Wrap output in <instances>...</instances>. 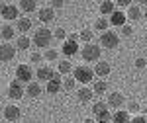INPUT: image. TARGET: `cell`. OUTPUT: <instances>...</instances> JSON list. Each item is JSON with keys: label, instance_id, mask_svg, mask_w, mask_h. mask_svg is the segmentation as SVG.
<instances>
[{"label": "cell", "instance_id": "7bdbcfd3", "mask_svg": "<svg viewBox=\"0 0 147 123\" xmlns=\"http://www.w3.org/2000/svg\"><path fill=\"white\" fill-rule=\"evenodd\" d=\"M143 117H145V119H147V106H145V108H143Z\"/></svg>", "mask_w": 147, "mask_h": 123}, {"label": "cell", "instance_id": "7c38bea8", "mask_svg": "<svg viewBox=\"0 0 147 123\" xmlns=\"http://www.w3.org/2000/svg\"><path fill=\"white\" fill-rule=\"evenodd\" d=\"M35 76H37V80H41V82H49V80L55 76V72H53V68H49V67H37Z\"/></svg>", "mask_w": 147, "mask_h": 123}, {"label": "cell", "instance_id": "d6a6232c", "mask_svg": "<svg viewBox=\"0 0 147 123\" xmlns=\"http://www.w3.org/2000/svg\"><path fill=\"white\" fill-rule=\"evenodd\" d=\"M127 110H129V112H139L141 108H139V104H137L136 100H129L127 102Z\"/></svg>", "mask_w": 147, "mask_h": 123}, {"label": "cell", "instance_id": "83f0119b", "mask_svg": "<svg viewBox=\"0 0 147 123\" xmlns=\"http://www.w3.org/2000/svg\"><path fill=\"white\" fill-rule=\"evenodd\" d=\"M108 27H110V20H106V18H98L96 22H94V29H98V31H108Z\"/></svg>", "mask_w": 147, "mask_h": 123}, {"label": "cell", "instance_id": "8992f818", "mask_svg": "<svg viewBox=\"0 0 147 123\" xmlns=\"http://www.w3.org/2000/svg\"><path fill=\"white\" fill-rule=\"evenodd\" d=\"M32 78H34V70H32V67H30V65H18V68H16V80H20L22 84L24 82L30 84Z\"/></svg>", "mask_w": 147, "mask_h": 123}, {"label": "cell", "instance_id": "f6af8a7d", "mask_svg": "<svg viewBox=\"0 0 147 123\" xmlns=\"http://www.w3.org/2000/svg\"><path fill=\"white\" fill-rule=\"evenodd\" d=\"M84 123H96L94 119H84Z\"/></svg>", "mask_w": 147, "mask_h": 123}, {"label": "cell", "instance_id": "c3c4849f", "mask_svg": "<svg viewBox=\"0 0 147 123\" xmlns=\"http://www.w3.org/2000/svg\"><path fill=\"white\" fill-rule=\"evenodd\" d=\"M0 27H2V22H0Z\"/></svg>", "mask_w": 147, "mask_h": 123}, {"label": "cell", "instance_id": "836d02e7", "mask_svg": "<svg viewBox=\"0 0 147 123\" xmlns=\"http://www.w3.org/2000/svg\"><path fill=\"white\" fill-rule=\"evenodd\" d=\"M55 37H57V39H61V41H63V39L67 37V31H65L63 27H59V29H55Z\"/></svg>", "mask_w": 147, "mask_h": 123}, {"label": "cell", "instance_id": "44dd1931", "mask_svg": "<svg viewBox=\"0 0 147 123\" xmlns=\"http://www.w3.org/2000/svg\"><path fill=\"white\" fill-rule=\"evenodd\" d=\"M14 35H16V27H12V25H8V23H4V25L0 27V37L4 39V43H8Z\"/></svg>", "mask_w": 147, "mask_h": 123}, {"label": "cell", "instance_id": "3957f363", "mask_svg": "<svg viewBox=\"0 0 147 123\" xmlns=\"http://www.w3.org/2000/svg\"><path fill=\"white\" fill-rule=\"evenodd\" d=\"M92 113H94V117H96V123L100 121H112V113H110V108H108V104L106 102H96L94 106H92Z\"/></svg>", "mask_w": 147, "mask_h": 123}, {"label": "cell", "instance_id": "ab89813d", "mask_svg": "<svg viewBox=\"0 0 147 123\" xmlns=\"http://www.w3.org/2000/svg\"><path fill=\"white\" fill-rule=\"evenodd\" d=\"M63 6H65V4L59 2V0H57V2H51V8H53V10H55V8H63Z\"/></svg>", "mask_w": 147, "mask_h": 123}, {"label": "cell", "instance_id": "ffe728a7", "mask_svg": "<svg viewBox=\"0 0 147 123\" xmlns=\"http://www.w3.org/2000/svg\"><path fill=\"white\" fill-rule=\"evenodd\" d=\"M26 94H28L30 98H39V96H41V86H39V82L32 80V82L26 86Z\"/></svg>", "mask_w": 147, "mask_h": 123}, {"label": "cell", "instance_id": "b9f144b4", "mask_svg": "<svg viewBox=\"0 0 147 123\" xmlns=\"http://www.w3.org/2000/svg\"><path fill=\"white\" fill-rule=\"evenodd\" d=\"M4 8H6V4H4V2H0V14L4 12Z\"/></svg>", "mask_w": 147, "mask_h": 123}, {"label": "cell", "instance_id": "cb8c5ba5", "mask_svg": "<svg viewBox=\"0 0 147 123\" xmlns=\"http://www.w3.org/2000/svg\"><path fill=\"white\" fill-rule=\"evenodd\" d=\"M114 12H116V4H114L112 0H104V2H100V14H104V16H112Z\"/></svg>", "mask_w": 147, "mask_h": 123}, {"label": "cell", "instance_id": "484cf974", "mask_svg": "<svg viewBox=\"0 0 147 123\" xmlns=\"http://www.w3.org/2000/svg\"><path fill=\"white\" fill-rule=\"evenodd\" d=\"M30 45H32V39H30V37H26V35H20V37L16 39V49H20V51L30 49Z\"/></svg>", "mask_w": 147, "mask_h": 123}, {"label": "cell", "instance_id": "1f68e13d", "mask_svg": "<svg viewBox=\"0 0 147 123\" xmlns=\"http://www.w3.org/2000/svg\"><path fill=\"white\" fill-rule=\"evenodd\" d=\"M57 57H59V53H57L55 49H47L45 51V59L47 61H57Z\"/></svg>", "mask_w": 147, "mask_h": 123}, {"label": "cell", "instance_id": "bcb514c9", "mask_svg": "<svg viewBox=\"0 0 147 123\" xmlns=\"http://www.w3.org/2000/svg\"><path fill=\"white\" fill-rule=\"evenodd\" d=\"M100 123H112V121H100Z\"/></svg>", "mask_w": 147, "mask_h": 123}, {"label": "cell", "instance_id": "277c9868", "mask_svg": "<svg viewBox=\"0 0 147 123\" xmlns=\"http://www.w3.org/2000/svg\"><path fill=\"white\" fill-rule=\"evenodd\" d=\"M73 78L84 86V84L92 82V78H94V70L88 68V67H84V65H80V67H77L75 70H73Z\"/></svg>", "mask_w": 147, "mask_h": 123}, {"label": "cell", "instance_id": "d6986e66", "mask_svg": "<svg viewBox=\"0 0 147 123\" xmlns=\"http://www.w3.org/2000/svg\"><path fill=\"white\" fill-rule=\"evenodd\" d=\"M141 16H143V12H141V8L136 6V4H131V6L127 8V12H125V18H127V20H131V22L141 20Z\"/></svg>", "mask_w": 147, "mask_h": 123}, {"label": "cell", "instance_id": "30bf717a", "mask_svg": "<svg viewBox=\"0 0 147 123\" xmlns=\"http://www.w3.org/2000/svg\"><path fill=\"white\" fill-rule=\"evenodd\" d=\"M18 14H20V8H18V6H14V4H6V8H4V12H2V14H0V16H2V18H4V20H16V22H18Z\"/></svg>", "mask_w": 147, "mask_h": 123}, {"label": "cell", "instance_id": "d4e9b609", "mask_svg": "<svg viewBox=\"0 0 147 123\" xmlns=\"http://www.w3.org/2000/svg\"><path fill=\"white\" fill-rule=\"evenodd\" d=\"M106 90H108V84H106L104 80H96V82L92 84V92H94V96H102V94H106Z\"/></svg>", "mask_w": 147, "mask_h": 123}, {"label": "cell", "instance_id": "e0dca14e", "mask_svg": "<svg viewBox=\"0 0 147 123\" xmlns=\"http://www.w3.org/2000/svg\"><path fill=\"white\" fill-rule=\"evenodd\" d=\"M92 96H94V92H92V88H86V86H82V88L77 90V100L82 102V104H86V102L92 100Z\"/></svg>", "mask_w": 147, "mask_h": 123}, {"label": "cell", "instance_id": "4dcf8cb0", "mask_svg": "<svg viewBox=\"0 0 147 123\" xmlns=\"http://www.w3.org/2000/svg\"><path fill=\"white\" fill-rule=\"evenodd\" d=\"M75 86H77V80L73 78V76H67V78L63 80V88L65 90H73Z\"/></svg>", "mask_w": 147, "mask_h": 123}, {"label": "cell", "instance_id": "603a6c76", "mask_svg": "<svg viewBox=\"0 0 147 123\" xmlns=\"http://www.w3.org/2000/svg\"><path fill=\"white\" fill-rule=\"evenodd\" d=\"M129 113L127 112H122V110H116L112 113V123H129Z\"/></svg>", "mask_w": 147, "mask_h": 123}, {"label": "cell", "instance_id": "6da1fadb", "mask_svg": "<svg viewBox=\"0 0 147 123\" xmlns=\"http://www.w3.org/2000/svg\"><path fill=\"white\" fill-rule=\"evenodd\" d=\"M51 39H53L51 29H47V27H39V29H35L34 37H32V43H35L39 49H47V47L51 45Z\"/></svg>", "mask_w": 147, "mask_h": 123}, {"label": "cell", "instance_id": "60d3db41", "mask_svg": "<svg viewBox=\"0 0 147 123\" xmlns=\"http://www.w3.org/2000/svg\"><path fill=\"white\" fill-rule=\"evenodd\" d=\"M69 41H77V43H79V35H77V33H71V35H69Z\"/></svg>", "mask_w": 147, "mask_h": 123}, {"label": "cell", "instance_id": "f546056e", "mask_svg": "<svg viewBox=\"0 0 147 123\" xmlns=\"http://www.w3.org/2000/svg\"><path fill=\"white\" fill-rule=\"evenodd\" d=\"M79 39L84 45H86V43H92V31H90V29H82V31L79 33Z\"/></svg>", "mask_w": 147, "mask_h": 123}, {"label": "cell", "instance_id": "7dc6e473", "mask_svg": "<svg viewBox=\"0 0 147 123\" xmlns=\"http://www.w3.org/2000/svg\"><path fill=\"white\" fill-rule=\"evenodd\" d=\"M0 119H2V113H0Z\"/></svg>", "mask_w": 147, "mask_h": 123}, {"label": "cell", "instance_id": "5b68a950", "mask_svg": "<svg viewBox=\"0 0 147 123\" xmlns=\"http://www.w3.org/2000/svg\"><path fill=\"white\" fill-rule=\"evenodd\" d=\"M100 45L104 49H116L120 45V35L116 31H112V29H108V31H104L100 35Z\"/></svg>", "mask_w": 147, "mask_h": 123}, {"label": "cell", "instance_id": "7a4b0ae2", "mask_svg": "<svg viewBox=\"0 0 147 123\" xmlns=\"http://www.w3.org/2000/svg\"><path fill=\"white\" fill-rule=\"evenodd\" d=\"M82 55V61H88V63H98L100 61V55H102V49L100 45H94V43H86L80 51Z\"/></svg>", "mask_w": 147, "mask_h": 123}, {"label": "cell", "instance_id": "74e56055", "mask_svg": "<svg viewBox=\"0 0 147 123\" xmlns=\"http://www.w3.org/2000/svg\"><path fill=\"white\" fill-rule=\"evenodd\" d=\"M118 6H122V8H129V6H131V0H118Z\"/></svg>", "mask_w": 147, "mask_h": 123}, {"label": "cell", "instance_id": "5bb4252c", "mask_svg": "<svg viewBox=\"0 0 147 123\" xmlns=\"http://www.w3.org/2000/svg\"><path fill=\"white\" fill-rule=\"evenodd\" d=\"M92 70H94L96 76H108L110 70H112V67H110V63H106V61H98V63L94 65Z\"/></svg>", "mask_w": 147, "mask_h": 123}, {"label": "cell", "instance_id": "9a60e30c", "mask_svg": "<svg viewBox=\"0 0 147 123\" xmlns=\"http://www.w3.org/2000/svg\"><path fill=\"white\" fill-rule=\"evenodd\" d=\"M106 104H108V108H122L124 106V96L120 92H110Z\"/></svg>", "mask_w": 147, "mask_h": 123}, {"label": "cell", "instance_id": "8d00e7d4", "mask_svg": "<svg viewBox=\"0 0 147 123\" xmlns=\"http://www.w3.org/2000/svg\"><path fill=\"white\" fill-rule=\"evenodd\" d=\"M145 65H147L145 59H141V57H139V59H136V67L139 68V70H141V68H145Z\"/></svg>", "mask_w": 147, "mask_h": 123}, {"label": "cell", "instance_id": "4316f807", "mask_svg": "<svg viewBox=\"0 0 147 123\" xmlns=\"http://www.w3.org/2000/svg\"><path fill=\"white\" fill-rule=\"evenodd\" d=\"M18 8H20L22 12H28V14H30V12H35V10H37V4H35L34 0H22Z\"/></svg>", "mask_w": 147, "mask_h": 123}, {"label": "cell", "instance_id": "d590c367", "mask_svg": "<svg viewBox=\"0 0 147 123\" xmlns=\"http://www.w3.org/2000/svg\"><path fill=\"white\" fill-rule=\"evenodd\" d=\"M41 59H43V57L39 55V53H37V51H35V53H32V57H30V61H32V63H35V65H37V63H39V61H41Z\"/></svg>", "mask_w": 147, "mask_h": 123}, {"label": "cell", "instance_id": "ee69618b", "mask_svg": "<svg viewBox=\"0 0 147 123\" xmlns=\"http://www.w3.org/2000/svg\"><path fill=\"white\" fill-rule=\"evenodd\" d=\"M143 16L147 18V2H145V8H143Z\"/></svg>", "mask_w": 147, "mask_h": 123}, {"label": "cell", "instance_id": "8fae6325", "mask_svg": "<svg viewBox=\"0 0 147 123\" xmlns=\"http://www.w3.org/2000/svg\"><path fill=\"white\" fill-rule=\"evenodd\" d=\"M37 18H39V22L43 23H51L55 20V10L49 6V8H41V10L37 12Z\"/></svg>", "mask_w": 147, "mask_h": 123}, {"label": "cell", "instance_id": "7402d4cb", "mask_svg": "<svg viewBox=\"0 0 147 123\" xmlns=\"http://www.w3.org/2000/svg\"><path fill=\"white\" fill-rule=\"evenodd\" d=\"M32 29V20L30 18H18V22H16V31H20V33H26V31H30Z\"/></svg>", "mask_w": 147, "mask_h": 123}, {"label": "cell", "instance_id": "ac0fdd59", "mask_svg": "<svg viewBox=\"0 0 147 123\" xmlns=\"http://www.w3.org/2000/svg\"><path fill=\"white\" fill-rule=\"evenodd\" d=\"M61 51H63V55H67V57L77 55L79 53V43L77 41H65L63 47H61Z\"/></svg>", "mask_w": 147, "mask_h": 123}, {"label": "cell", "instance_id": "2e32d148", "mask_svg": "<svg viewBox=\"0 0 147 123\" xmlns=\"http://www.w3.org/2000/svg\"><path fill=\"white\" fill-rule=\"evenodd\" d=\"M125 12H120V10H116L110 16V25H118V27H124L125 25Z\"/></svg>", "mask_w": 147, "mask_h": 123}, {"label": "cell", "instance_id": "52a82bcc", "mask_svg": "<svg viewBox=\"0 0 147 123\" xmlns=\"http://www.w3.org/2000/svg\"><path fill=\"white\" fill-rule=\"evenodd\" d=\"M24 94H26V90H24L22 82L20 80H12L10 86H8V98L10 100H22Z\"/></svg>", "mask_w": 147, "mask_h": 123}, {"label": "cell", "instance_id": "e575fe53", "mask_svg": "<svg viewBox=\"0 0 147 123\" xmlns=\"http://www.w3.org/2000/svg\"><path fill=\"white\" fill-rule=\"evenodd\" d=\"M122 33H124L125 37H129V35L134 33V29H131V25H127V23H125L124 27H122Z\"/></svg>", "mask_w": 147, "mask_h": 123}, {"label": "cell", "instance_id": "ba28073f", "mask_svg": "<svg viewBox=\"0 0 147 123\" xmlns=\"http://www.w3.org/2000/svg\"><path fill=\"white\" fill-rule=\"evenodd\" d=\"M16 55V45L2 43L0 45V63H10Z\"/></svg>", "mask_w": 147, "mask_h": 123}, {"label": "cell", "instance_id": "681fc988", "mask_svg": "<svg viewBox=\"0 0 147 123\" xmlns=\"http://www.w3.org/2000/svg\"><path fill=\"white\" fill-rule=\"evenodd\" d=\"M67 123H71V121H67Z\"/></svg>", "mask_w": 147, "mask_h": 123}, {"label": "cell", "instance_id": "4fadbf2b", "mask_svg": "<svg viewBox=\"0 0 147 123\" xmlns=\"http://www.w3.org/2000/svg\"><path fill=\"white\" fill-rule=\"evenodd\" d=\"M61 88H63V80H61V76L59 74H55L53 78L47 82V92L53 96V94H57V92H61Z\"/></svg>", "mask_w": 147, "mask_h": 123}, {"label": "cell", "instance_id": "f35d334b", "mask_svg": "<svg viewBox=\"0 0 147 123\" xmlns=\"http://www.w3.org/2000/svg\"><path fill=\"white\" fill-rule=\"evenodd\" d=\"M129 123H147V119L143 117V115H137V117H134Z\"/></svg>", "mask_w": 147, "mask_h": 123}, {"label": "cell", "instance_id": "9c48e42d", "mask_svg": "<svg viewBox=\"0 0 147 123\" xmlns=\"http://www.w3.org/2000/svg\"><path fill=\"white\" fill-rule=\"evenodd\" d=\"M2 115L6 117V121H18V119L22 117V110H20L18 106H14V104H10V106H6V108H4V112H2Z\"/></svg>", "mask_w": 147, "mask_h": 123}, {"label": "cell", "instance_id": "f1b7e54d", "mask_svg": "<svg viewBox=\"0 0 147 123\" xmlns=\"http://www.w3.org/2000/svg\"><path fill=\"white\" fill-rule=\"evenodd\" d=\"M57 70H59V74H69V72L73 70L71 61H61V63H59V67H57Z\"/></svg>", "mask_w": 147, "mask_h": 123}]
</instances>
